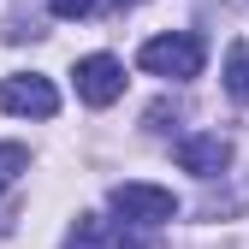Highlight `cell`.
I'll use <instances>...</instances> for the list:
<instances>
[{
    "mask_svg": "<svg viewBox=\"0 0 249 249\" xmlns=\"http://www.w3.org/2000/svg\"><path fill=\"white\" fill-rule=\"evenodd\" d=\"M202 59H208V48H202V36H190V30H172V36H148V42L137 48V66H142L148 77H172V83L202 77Z\"/></svg>",
    "mask_w": 249,
    "mask_h": 249,
    "instance_id": "6da1fadb",
    "label": "cell"
},
{
    "mask_svg": "<svg viewBox=\"0 0 249 249\" xmlns=\"http://www.w3.org/2000/svg\"><path fill=\"white\" fill-rule=\"evenodd\" d=\"M107 202H113V213L124 226H166V220H178V196L160 190V184H113Z\"/></svg>",
    "mask_w": 249,
    "mask_h": 249,
    "instance_id": "7a4b0ae2",
    "label": "cell"
},
{
    "mask_svg": "<svg viewBox=\"0 0 249 249\" xmlns=\"http://www.w3.org/2000/svg\"><path fill=\"white\" fill-rule=\"evenodd\" d=\"M0 113H24V119H53L59 113V89L36 71L0 77Z\"/></svg>",
    "mask_w": 249,
    "mask_h": 249,
    "instance_id": "3957f363",
    "label": "cell"
},
{
    "mask_svg": "<svg viewBox=\"0 0 249 249\" xmlns=\"http://www.w3.org/2000/svg\"><path fill=\"white\" fill-rule=\"evenodd\" d=\"M77 101H89V107H113L119 95H124V66L113 53H89V59H77Z\"/></svg>",
    "mask_w": 249,
    "mask_h": 249,
    "instance_id": "277c9868",
    "label": "cell"
},
{
    "mask_svg": "<svg viewBox=\"0 0 249 249\" xmlns=\"http://www.w3.org/2000/svg\"><path fill=\"white\" fill-rule=\"evenodd\" d=\"M178 166L196 172V178H220V172L231 166V142H226L220 131H196V137L178 142Z\"/></svg>",
    "mask_w": 249,
    "mask_h": 249,
    "instance_id": "5b68a950",
    "label": "cell"
},
{
    "mask_svg": "<svg viewBox=\"0 0 249 249\" xmlns=\"http://www.w3.org/2000/svg\"><path fill=\"white\" fill-rule=\"evenodd\" d=\"M66 249H142L131 226H119V220H101V213H83V220L71 226V243Z\"/></svg>",
    "mask_w": 249,
    "mask_h": 249,
    "instance_id": "8992f818",
    "label": "cell"
},
{
    "mask_svg": "<svg viewBox=\"0 0 249 249\" xmlns=\"http://www.w3.org/2000/svg\"><path fill=\"white\" fill-rule=\"evenodd\" d=\"M226 95L249 107V42H231L226 53Z\"/></svg>",
    "mask_w": 249,
    "mask_h": 249,
    "instance_id": "52a82bcc",
    "label": "cell"
},
{
    "mask_svg": "<svg viewBox=\"0 0 249 249\" xmlns=\"http://www.w3.org/2000/svg\"><path fill=\"white\" fill-rule=\"evenodd\" d=\"M24 172H30V148L24 142H0V190H12Z\"/></svg>",
    "mask_w": 249,
    "mask_h": 249,
    "instance_id": "ba28073f",
    "label": "cell"
},
{
    "mask_svg": "<svg viewBox=\"0 0 249 249\" xmlns=\"http://www.w3.org/2000/svg\"><path fill=\"white\" fill-rule=\"evenodd\" d=\"M53 6V18H83V12H95L101 0H48Z\"/></svg>",
    "mask_w": 249,
    "mask_h": 249,
    "instance_id": "9c48e42d",
    "label": "cell"
}]
</instances>
